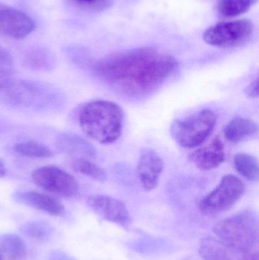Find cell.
Masks as SVG:
<instances>
[{
	"instance_id": "21",
	"label": "cell",
	"mask_w": 259,
	"mask_h": 260,
	"mask_svg": "<svg viewBox=\"0 0 259 260\" xmlns=\"http://www.w3.org/2000/svg\"><path fill=\"white\" fill-rule=\"evenodd\" d=\"M14 150L21 155L33 158H49L53 155V151L47 145L33 141L17 143Z\"/></svg>"
},
{
	"instance_id": "22",
	"label": "cell",
	"mask_w": 259,
	"mask_h": 260,
	"mask_svg": "<svg viewBox=\"0 0 259 260\" xmlns=\"http://www.w3.org/2000/svg\"><path fill=\"white\" fill-rule=\"evenodd\" d=\"M21 232L30 239L38 242H44L51 236V226L45 221H30L21 228Z\"/></svg>"
},
{
	"instance_id": "17",
	"label": "cell",
	"mask_w": 259,
	"mask_h": 260,
	"mask_svg": "<svg viewBox=\"0 0 259 260\" xmlns=\"http://www.w3.org/2000/svg\"><path fill=\"white\" fill-rule=\"evenodd\" d=\"M0 252L12 260H22L27 255V247L21 237L12 234L0 236Z\"/></svg>"
},
{
	"instance_id": "28",
	"label": "cell",
	"mask_w": 259,
	"mask_h": 260,
	"mask_svg": "<svg viewBox=\"0 0 259 260\" xmlns=\"http://www.w3.org/2000/svg\"><path fill=\"white\" fill-rule=\"evenodd\" d=\"M5 174H6V168L3 162L0 160V177H3Z\"/></svg>"
},
{
	"instance_id": "9",
	"label": "cell",
	"mask_w": 259,
	"mask_h": 260,
	"mask_svg": "<svg viewBox=\"0 0 259 260\" xmlns=\"http://www.w3.org/2000/svg\"><path fill=\"white\" fill-rule=\"evenodd\" d=\"M87 204L96 215L106 221L123 227L130 224L129 210L120 200L108 196L92 195L87 199Z\"/></svg>"
},
{
	"instance_id": "20",
	"label": "cell",
	"mask_w": 259,
	"mask_h": 260,
	"mask_svg": "<svg viewBox=\"0 0 259 260\" xmlns=\"http://www.w3.org/2000/svg\"><path fill=\"white\" fill-rule=\"evenodd\" d=\"M70 166L76 172L96 181L104 182L107 178L106 171L103 168L85 157H76L71 160Z\"/></svg>"
},
{
	"instance_id": "6",
	"label": "cell",
	"mask_w": 259,
	"mask_h": 260,
	"mask_svg": "<svg viewBox=\"0 0 259 260\" xmlns=\"http://www.w3.org/2000/svg\"><path fill=\"white\" fill-rule=\"evenodd\" d=\"M255 31V26L249 19H239L214 24L203 35L205 43L216 47H237L249 41Z\"/></svg>"
},
{
	"instance_id": "15",
	"label": "cell",
	"mask_w": 259,
	"mask_h": 260,
	"mask_svg": "<svg viewBox=\"0 0 259 260\" xmlns=\"http://www.w3.org/2000/svg\"><path fill=\"white\" fill-rule=\"evenodd\" d=\"M258 133L256 123L250 119L237 117L233 119L225 127L224 134L231 143H240L252 139Z\"/></svg>"
},
{
	"instance_id": "2",
	"label": "cell",
	"mask_w": 259,
	"mask_h": 260,
	"mask_svg": "<svg viewBox=\"0 0 259 260\" xmlns=\"http://www.w3.org/2000/svg\"><path fill=\"white\" fill-rule=\"evenodd\" d=\"M81 129L102 145L117 142L123 133L124 114L120 105L106 100L86 104L79 114Z\"/></svg>"
},
{
	"instance_id": "10",
	"label": "cell",
	"mask_w": 259,
	"mask_h": 260,
	"mask_svg": "<svg viewBox=\"0 0 259 260\" xmlns=\"http://www.w3.org/2000/svg\"><path fill=\"white\" fill-rule=\"evenodd\" d=\"M34 27V22L27 14L0 3V34L14 39H22Z\"/></svg>"
},
{
	"instance_id": "11",
	"label": "cell",
	"mask_w": 259,
	"mask_h": 260,
	"mask_svg": "<svg viewBox=\"0 0 259 260\" xmlns=\"http://www.w3.org/2000/svg\"><path fill=\"white\" fill-rule=\"evenodd\" d=\"M164 169L162 157L152 148H144L137 165V177L143 189L150 192L159 183Z\"/></svg>"
},
{
	"instance_id": "8",
	"label": "cell",
	"mask_w": 259,
	"mask_h": 260,
	"mask_svg": "<svg viewBox=\"0 0 259 260\" xmlns=\"http://www.w3.org/2000/svg\"><path fill=\"white\" fill-rule=\"evenodd\" d=\"M32 180L41 189L62 197H72L79 191V183L72 176L52 165L35 170Z\"/></svg>"
},
{
	"instance_id": "27",
	"label": "cell",
	"mask_w": 259,
	"mask_h": 260,
	"mask_svg": "<svg viewBox=\"0 0 259 260\" xmlns=\"http://www.w3.org/2000/svg\"><path fill=\"white\" fill-rule=\"evenodd\" d=\"M50 260H73L68 255L62 253V252H55L51 255Z\"/></svg>"
},
{
	"instance_id": "18",
	"label": "cell",
	"mask_w": 259,
	"mask_h": 260,
	"mask_svg": "<svg viewBox=\"0 0 259 260\" xmlns=\"http://www.w3.org/2000/svg\"><path fill=\"white\" fill-rule=\"evenodd\" d=\"M257 0H218L217 15L222 19L236 18L247 12Z\"/></svg>"
},
{
	"instance_id": "26",
	"label": "cell",
	"mask_w": 259,
	"mask_h": 260,
	"mask_svg": "<svg viewBox=\"0 0 259 260\" xmlns=\"http://www.w3.org/2000/svg\"><path fill=\"white\" fill-rule=\"evenodd\" d=\"M245 93L248 97L251 99H256L258 97V79H255L252 81L246 88Z\"/></svg>"
},
{
	"instance_id": "3",
	"label": "cell",
	"mask_w": 259,
	"mask_h": 260,
	"mask_svg": "<svg viewBox=\"0 0 259 260\" xmlns=\"http://www.w3.org/2000/svg\"><path fill=\"white\" fill-rule=\"evenodd\" d=\"M59 102V94L47 84L27 80L0 82V102L16 108L44 109Z\"/></svg>"
},
{
	"instance_id": "13",
	"label": "cell",
	"mask_w": 259,
	"mask_h": 260,
	"mask_svg": "<svg viewBox=\"0 0 259 260\" xmlns=\"http://www.w3.org/2000/svg\"><path fill=\"white\" fill-rule=\"evenodd\" d=\"M190 160L201 171L215 169L225 161V145L220 138H215L206 146L195 150L191 153Z\"/></svg>"
},
{
	"instance_id": "14",
	"label": "cell",
	"mask_w": 259,
	"mask_h": 260,
	"mask_svg": "<svg viewBox=\"0 0 259 260\" xmlns=\"http://www.w3.org/2000/svg\"><path fill=\"white\" fill-rule=\"evenodd\" d=\"M14 198L21 204L54 216H62L65 213V206L60 201L41 192L33 191L17 192Z\"/></svg>"
},
{
	"instance_id": "24",
	"label": "cell",
	"mask_w": 259,
	"mask_h": 260,
	"mask_svg": "<svg viewBox=\"0 0 259 260\" xmlns=\"http://www.w3.org/2000/svg\"><path fill=\"white\" fill-rule=\"evenodd\" d=\"M82 9L94 12H101L111 6L113 0H73Z\"/></svg>"
},
{
	"instance_id": "7",
	"label": "cell",
	"mask_w": 259,
	"mask_h": 260,
	"mask_svg": "<svg viewBox=\"0 0 259 260\" xmlns=\"http://www.w3.org/2000/svg\"><path fill=\"white\" fill-rule=\"evenodd\" d=\"M245 186L239 177L225 175L216 186L199 203V210L205 215H214L228 210L244 193Z\"/></svg>"
},
{
	"instance_id": "4",
	"label": "cell",
	"mask_w": 259,
	"mask_h": 260,
	"mask_svg": "<svg viewBox=\"0 0 259 260\" xmlns=\"http://www.w3.org/2000/svg\"><path fill=\"white\" fill-rule=\"evenodd\" d=\"M217 239L233 247L252 251L258 244L256 215L246 210L222 220L214 228Z\"/></svg>"
},
{
	"instance_id": "5",
	"label": "cell",
	"mask_w": 259,
	"mask_h": 260,
	"mask_svg": "<svg viewBox=\"0 0 259 260\" xmlns=\"http://www.w3.org/2000/svg\"><path fill=\"white\" fill-rule=\"evenodd\" d=\"M216 123L217 116L214 111L204 109L185 118L175 120L170 127V134L173 140L182 148H196L209 138Z\"/></svg>"
},
{
	"instance_id": "1",
	"label": "cell",
	"mask_w": 259,
	"mask_h": 260,
	"mask_svg": "<svg viewBox=\"0 0 259 260\" xmlns=\"http://www.w3.org/2000/svg\"><path fill=\"white\" fill-rule=\"evenodd\" d=\"M177 67L173 56L141 47L102 58L93 69L102 81L119 92L142 98L161 86Z\"/></svg>"
},
{
	"instance_id": "29",
	"label": "cell",
	"mask_w": 259,
	"mask_h": 260,
	"mask_svg": "<svg viewBox=\"0 0 259 260\" xmlns=\"http://www.w3.org/2000/svg\"><path fill=\"white\" fill-rule=\"evenodd\" d=\"M0 260H2L1 255H0Z\"/></svg>"
},
{
	"instance_id": "25",
	"label": "cell",
	"mask_w": 259,
	"mask_h": 260,
	"mask_svg": "<svg viewBox=\"0 0 259 260\" xmlns=\"http://www.w3.org/2000/svg\"><path fill=\"white\" fill-rule=\"evenodd\" d=\"M12 72V56L7 50L0 47V82L8 80Z\"/></svg>"
},
{
	"instance_id": "23",
	"label": "cell",
	"mask_w": 259,
	"mask_h": 260,
	"mask_svg": "<svg viewBox=\"0 0 259 260\" xmlns=\"http://www.w3.org/2000/svg\"><path fill=\"white\" fill-rule=\"evenodd\" d=\"M27 67L36 70H48L50 68L53 60L49 53L43 50H34L30 52L25 57Z\"/></svg>"
},
{
	"instance_id": "19",
	"label": "cell",
	"mask_w": 259,
	"mask_h": 260,
	"mask_svg": "<svg viewBox=\"0 0 259 260\" xmlns=\"http://www.w3.org/2000/svg\"><path fill=\"white\" fill-rule=\"evenodd\" d=\"M234 168L240 175L250 182L258 180L259 165L256 157L247 153H237L234 157Z\"/></svg>"
},
{
	"instance_id": "12",
	"label": "cell",
	"mask_w": 259,
	"mask_h": 260,
	"mask_svg": "<svg viewBox=\"0 0 259 260\" xmlns=\"http://www.w3.org/2000/svg\"><path fill=\"white\" fill-rule=\"evenodd\" d=\"M199 253L204 260H259L258 253L237 248L212 237L201 241Z\"/></svg>"
},
{
	"instance_id": "16",
	"label": "cell",
	"mask_w": 259,
	"mask_h": 260,
	"mask_svg": "<svg viewBox=\"0 0 259 260\" xmlns=\"http://www.w3.org/2000/svg\"><path fill=\"white\" fill-rule=\"evenodd\" d=\"M56 145L62 152L77 156V157L86 158L94 155L95 153L94 148L87 141L71 133H64L59 136Z\"/></svg>"
}]
</instances>
